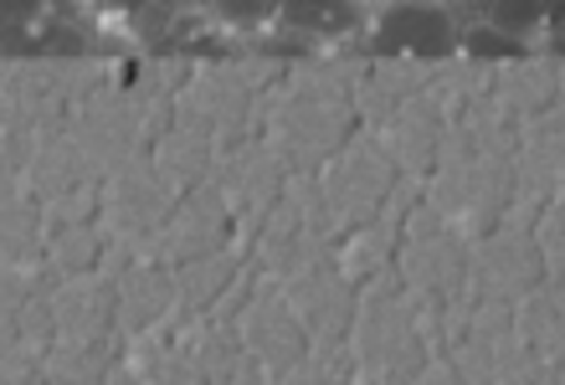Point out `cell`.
Segmentation results:
<instances>
[{
  "label": "cell",
  "mask_w": 565,
  "mask_h": 385,
  "mask_svg": "<svg viewBox=\"0 0 565 385\" xmlns=\"http://www.w3.org/2000/svg\"><path fill=\"white\" fill-rule=\"evenodd\" d=\"M462 26L443 0H386L371 21V52H412V57H447L458 52Z\"/></svg>",
  "instance_id": "6da1fadb"
},
{
  "label": "cell",
  "mask_w": 565,
  "mask_h": 385,
  "mask_svg": "<svg viewBox=\"0 0 565 385\" xmlns=\"http://www.w3.org/2000/svg\"><path fill=\"white\" fill-rule=\"evenodd\" d=\"M175 6H206V0H175Z\"/></svg>",
  "instance_id": "30bf717a"
},
{
  "label": "cell",
  "mask_w": 565,
  "mask_h": 385,
  "mask_svg": "<svg viewBox=\"0 0 565 385\" xmlns=\"http://www.w3.org/2000/svg\"><path fill=\"white\" fill-rule=\"evenodd\" d=\"M46 15V0H0V26H26Z\"/></svg>",
  "instance_id": "52a82bcc"
},
{
  "label": "cell",
  "mask_w": 565,
  "mask_h": 385,
  "mask_svg": "<svg viewBox=\"0 0 565 385\" xmlns=\"http://www.w3.org/2000/svg\"><path fill=\"white\" fill-rule=\"evenodd\" d=\"M211 11L222 15L226 26H242V31H257L278 21V0H206Z\"/></svg>",
  "instance_id": "8992f818"
},
{
  "label": "cell",
  "mask_w": 565,
  "mask_h": 385,
  "mask_svg": "<svg viewBox=\"0 0 565 385\" xmlns=\"http://www.w3.org/2000/svg\"><path fill=\"white\" fill-rule=\"evenodd\" d=\"M0 31H6V26H0Z\"/></svg>",
  "instance_id": "8fae6325"
},
{
  "label": "cell",
  "mask_w": 565,
  "mask_h": 385,
  "mask_svg": "<svg viewBox=\"0 0 565 385\" xmlns=\"http://www.w3.org/2000/svg\"><path fill=\"white\" fill-rule=\"evenodd\" d=\"M458 46H462V52H473V57H530V42H520V36H504V31H493L489 21L462 26Z\"/></svg>",
  "instance_id": "5b68a950"
},
{
  "label": "cell",
  "mask_w": 565,
  "mask_h": 385,
  "mask_svg": "<svg viewBox=\"0 0 565 385\" xmlns=\"http://www.w3.org/2000/svg\"><path fill=\"white\" fill-rule=\"evenodd\" d=\"M0 52L6 57H73V52H88V36L77 21L67 15H36L26 26H6L0 31Z\"/></svg>",
  "instance_id": "3957f363"
},
{
  "label": "cell",
  "mask_w": 565,
  "mask_h": 385,
  "mask_svg": "<svg viewBox=\"0 0 565 385\" xmlns=\"http://www.w3.org/2000/svg\"><path fill=\"white\" fill-rule=\"evenodd\" d=\"M555 15V0H493L489 6V26L504 31V36H520V42H530V36H540V26Z\"/></svg>",
  "instance_id": "277c9868"
},
{
  "label": "cell",
  "mask_w": 565,
  "mask_h": 385,
  "mask_svg": "<svg viewBox=\"0 0 565 385\" xmlns=\"http://www.w3.org/2000/svg\"><path fill=\"white\" fill-rule=\"evenodd\" d=\"M93 6H98V11H124V15H129L139 0H93Z\"/></svg>",
  "instance_id": "9c48e42d"
},
{
  "label": "cell",
  "mask_w": 565,
  "mask_h": 385,
  "mask_svg": "<svg viewBox=\"0 0 565 385\" xmlns=\"http://www.w3.org/2000/svg\"><path fill=\"white\" fill-rule=\"evenodd\" d=\"M278 21L313 42H344L365 26V6L360 0H278Z\"/></svg>",
  "instance_id": "7a4b0ae2"
},
{
  "label": "cell",
  "mask_w": 565,
  "mask_h": 385,
  "mask_svg": "<svg viewBox=\"0 0 565 385\" xmlns=\"http://www.w3.org/2000/svg\"><path fill=\"white\" fill-rule=\"evenodd\" d=\"M443 6L452 11V21H458V26H478V21H489L493 0H443Z\"/></svg>",
  "instance_id": "ba28073f"
}]
</instances>
